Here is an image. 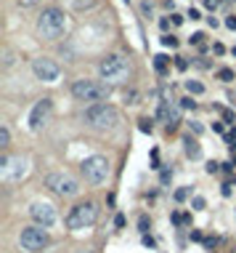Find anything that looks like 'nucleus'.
Returning a JSON list of instances; mask_svg holds the SVG:
<instances>
[{
  "label": "nucleus",
  "mask_w": 236,
  "mask_h": 253,
  "mask_svg": "<svg viewBox=\"0 0 236 253\" xmlns=\"http://www.w3.org/2000/svg\"><path fill=\"white\" fill-rule=\"evenodd\" d=\"M32 72H35V77L43 83H56L58 75H61V67H58L53 59H48V56H40V59L32 62Z\"/></svg>",
  "instance_id": "10"
},
{
  "label": "nucleus",
  "mask_w": 236,
  "mask_h": 253,
  "mask_svg": "<svg viewBox=\"0 0 236 253\" xmlns=\"http://www.w3.org/2000/svg\"><path fill=\"white\" fill-rule=\"evenodd\" d=\"M82 176L88 184H104L109 179V160L104 155H93V158L82 160Z\"/></svg>",
  "instance_id": "7"
},
{
  "label": "nucleus",
  "mask_w": 236,
  "mask_h": 253,
  "mask_svg": "<svg viewBox=\"0 0 236 253\" xmlns=\"http://www.w3.org/2000/svg\"><path fill=\"white\" fill-rule=\"evenodd\" d=\"M154 67H157V72H165L167 69V56H154Z\"/></svg>",
  "instance_id": "17"
},
{
  "label": "nucleus",
  "mask_w": 236,
  "mask_h": 253,
  "mask_svg": "<svg viewBox=\"0 0 236 253\" xmlns=\"http://www.w3.org/2000/svg\"><path fill=\"white\" fill-rule=\"evenodd\" d=\"M202 37H205L202 32H194V35H191V43H194V45H202Z\"/></svg>",
  "instance_id": "29"
},
{
  "label": "nucleus",
  "mask_w": 236,
  "mask_h": 253,
  "mask_svg": "<svg viewBox=\"0 0 236 253\" xmlns=\"http://www.w3.org/2000/svg\"><path fill=\"white\" fill-rule=\"evenodd\" d=\"M226 27H228V30H236V16H228V19H226Z\"/></svg>",
  "instance_id": "31"
},
{
  "label": "nucleus",
  "mask_w": 236,
  "mask_h": 253,
  "mask_svg": "<svg viewBox=\"0 0 236 253\" xmlns=\"http://www.w3.org/2000/svg\"><path fill=\"white\" fill-rule=\"evenodd\" d=\"M138 128H141V131H143V133H152V131H154V126H152V120H141V123H138Z\"/></svg>",
  "instance_id": "20"
},
{
  "label": "nucleus",
  "mask_w": 236,
  "mask_h": 253,
  "mask_svg": "<svg viewBox=\"0 0 236 253\" xmlns=\"http://www.w3.org/2000/svg\"><path fill=\"white\" fill-rule=\"evenodd\" d=\"M157 115H159V120L167 123V128H175L181 123V107H175V104H162Z\"/></svg>",
  "instance_id": "13"
},
{
  "label": "nucleus",
  "mask_w": 236,
  "mask_h": 253,
  "mask_svg": "<svg viewBox=\"0 0 236 253\" xmlns=\"http://www.w3.org/2000/svg\"><path fill=\"white\" fill-rule=\"evenodd\" d=\"M220 192H223V197H231V184H223Z\"/></svg>",
  "instance_id": "35"
},
{
  "label": "nucleus",
  "mask_w": 236,
  "mask_h": 253,
  "mask_svg": "<svg viewBox=\"0 0 236 253\" xmlns=\"http://www.w3.org/2000/svg\"><path fill=\"white\" fill-rule=\"evenodd\" d=\"M205 5L210 11H215V8H218V0H205Z\"/></svg>",
  "instance_id": "36"
},
{
  "label": "nucleus",
  "mask_w": 236,
  "mask_h": 253,
  "mask_svg": "<svg viewBox=\"0 0 236 253\" xmlns=\"http://www.w3.org/2000/svg\"><path fill=\"white\" fill-rule=\"evenodd\" d=\"M141 8H143V14H152V3H149V0H143Z\"/></svg>",
  "instance_id": "34"
},
{
  "label": "nucleus",
  "mask_w": 236,
  "mask_h": 253,
  "mask_svg": "<svg viewBox=\"0 0 236 253\" xmlns=\"http://www.w3.org/2000/svg\"><path fill=\"white\" fill-rule=\"evenodd\" d=\"M67 32V14L61 8H45L37 19V35L45 40H58Z\"/></svg>",
  "instance_id": "1"
},
{
  "label": "nucleus",
  "mask_w": 236,
  "mask_h": 253,
  "mask_svg": "<svg viewBox=\"0 0 236 253\" xmlns=\"http://www.w3.org/2000/svg\"><path fill=\"white\" fill-rule=\"evenodd\" d=\"M0 171H3L5 181H19L27 173V160L24 158H0Z\"/></svg>",
  "instance_id": "11"
},
{
  "label": "nucleus",
  "mask_w": 236,
  "mask_h": 253,
  "mask_svg": "<svg viewBox=\"0 0 236 253\" xmlns=\"http://www.w3.org/2000/svg\"><path fill=\"white\" fill-rule=\"evenodd\" d=\"M218 80H223V83H231V80H236L234 69H218Z\"/></svg>",
  "instance_id": "16"
},
{
  "label": "nucleus",
  "mask_w": 236,
  "mask_h": 253,
  "mask_svg": "<svg viewBox=\"0 0 236 253\" xmlns=\"http://www.w3.org/2000/svg\"><path fill=\"white\" fill-rule=\"evenodd\" d=\"M149 224H152V221H149V219H146V216H141V221H138V226H141V229H143V232H146V229H149Z\"/></svg>",
  "instance_id": "30"
},
{
  "label": "nucleus",
  "mask_w": 236,
  "mask_h": 253,
  "mask_svg": "<svg viewBox=\"0 0 236 253\" xmlns=\"http://www.w3.org/2000/svg\"><path fill=\"white\" fill-rule=\"evenodd\" d=\"M212 51H215V54H218V56H223V54H226V48H223L220 43H215V45H212Z\"/></svg>",
  "instance_id": "33"
},
{
  "label": "nucleus",
  "mask_w": 236,
  "mask_h": 253,
  "mask_svg": "<svg viewBox=\"0 0 236 253\" xmlns=\"http://www.w3.org/2000/svg\"><path fill=\"white\" fill-rule=\"evenodd\" d=\"M45 187H48L51 192H56L58 197H75L77 192H80V184H77L75 176H69V173L64 171H53L45 176Z\"/></svg>",
  "instance_id": "5"
},
{
  "label": "nucleus",
  "mask_w": 236,
  "mask_h": 253,
  "mask_svg": "<svg viewBox=\"0 0 236 253\" xmlns=\"http://www.w3.org/2000/svg\"><path fill=\"white\" fill-rule=\"evenodd\" d=\"M80 253H93V251H80Z\"/></svg>",
  "instance_id": "41"
},
{
  "label": "nucleus",
  "mask_w": 236,
  "mask_h": 253,
  "mask_svg": "<svg viewBox=\"0 0 236 253\" xmlns=\"http://www.w3.org/2000/svg\"><path fill=\"white\" fill-rule=\"evenodd\" d=\"M170 176H173L170 171H162V184H167V181H170Z\"/></svg>",
  "instance_id": "39"
},
{
  "label": "nucleus",
  "mask_w": 236,
  "mask_h": 253,
  "mask_svg": "<svg viewBox=\"0 0 236 253\" xmlns=\"http://www.w3.org/2000/svg\"><path fill=\"white\" fill-rule=\"evenodd\" d=\"M11 144V133H8V128H0V147H8Z\"/></svg>",
  "instance_id": "18"
},
{
  "label": "nucleus",
  "mask_w": 236,
  "mask_h": 253,
  "mask_svg": "<svg viewBox=\"0 0 236 253\" xmlns=\"http://www.w3.org/2000/svg\"><path fill=\"white\" fill-rule=\"evenodd\" d=\"M51 99H40L35 107H32V112H29V131H40V128L48 123L51 118Z\"/></svg>",
  "instance_id": "12"
},
{
  "label": "nucleus",
  "mask_w": 236,
  "mask_h": 253,
  "mask_svg": "<svg viewBox=\"0 0 236 253\" xmlns=\"http://www.w3.org/2000/svg\"><path fill=\"white\" fill-rule=\"evenodd\" d=\"M181 107H183V109H194L196 101L191 99V96H186V99H181Z\"/></svg>",
  "instance_id": "21"
},
{
  "label": "nucleus",
  "mask_w": 236,
  "mask_h": 253,
  "mask_svg": "<svg viewBox=\"0 0 236 253\" xmlns=\"http://www.w3.org/2000/svg\"><path fill=\"white\" fill-rule=\"evenodd\" d=\"M188 126H191V131L199 136V133H205V126H202V123H188Z\"/></svg>",
  "instance_id": "26"
},
{
  "label": "nucleus",
  "mask_w": 236,
  "mask_h": 253,
  "mask_svg": "<svg viewBox=\"0 0 236 253\" xmlns=\"http://www.w3.org/2000/svg\"><path fill=\"white\" fill-rule=\"evenodd\" d=\"M218 109H220V107H218ZM220 112H223V123H231V126L236 123V118H234V112H231V109H220Z\"/></svg>",
  "instance_id": "19"
},
{
  "label": "nucleus",
  "mask_w": 236,
  "mask_h": 253,
  "mask_svg": "<svg viewBox=\"0 0 236 253\" xmlns=\"http://www.w3.org/2000/svg\"><path fill=\"white\" fill-rule=\"evenodd\" d=\"M16 3L22 5V8H29V5H37L40 0H16Z\"/></svg>",
  "instance_id": "27"
},
{
  "label": "nucleus",
  "mask_w": 236,
  "mask_h": 253,
  "mask_svg": "<svg viewBox=\"0 0 236 253\" xmlns=\"http://www.w3.org/2000/svg\"><path fill=\"white\" fill-rule=\"evenodd\" d=\"M114 224H117V226H120V229H122V226H125V216H122V213H120V216L114 219Z\"/></svg>",
  "instance_id": "38"
},
{
  "label": "nucleus",
  "mask_w": 236,
  "mask_h": 253,
  "mask_svg": "<svg viewBox=\"0 0 236 253\" xmlns=\"http://www.w3.org/2000/svg\"><path fill=\"white\" fill-rule=\"evenodd\" d=\"M85 123L90 128H96V131H111L120 123V112L111 104H93L85 109Z\"/></svg>",
  "instance_id": "3"
},
{
  "label": "nucleus",
  "mask_w": 236,
  "mask_h": 253,
  "mask_svg": "<svg viewBox=\"0 0 236 253\" xmlns=\"http://www.w3.org/2000/svg\"><path fill=\"white\" fill-rule=\"evenodd\" d=\"M19 245L29 253L43 251L45 245H48V232H45L43 226H24L22 235H19Z\"/></svg>",
  "instance_id": "8"
},
{
  "label": "nucleus",
  "mask_w": 236,
  "mask_h": 253,
  "mask_svg": "<svg viewBox=\"0 0 236 253\" xmlns=\"http://www.w3.org/2000/svg\"><path fill=\"white\" fill-rule=\"evenodd\" d=\"M173 24H183V16L181 14H173Z\"/></svg>",
  "instance_id": "40"
},
{
  "label": "nucleus",
  "mask_w": 236,
  "mask_h": 253,
  "mask_svg": "<svg viewBox=\"0 0 236 253\" xmlns=\"http://www.w3.org/2000/svg\"><path fill=\"white\" fill-rule=\"evenodd\" d=\"M98 72H101V77L109 83V86L111 83H125L128 75H130V62L122 54H111V56H106V59H101Z\"/></svg>",
  "instance_id": "4"
},
{
  "label": "nucleus",
  "mask_w": 236,
  "mask_h": 253,
  "mask_svg": "<svg viewBox=\"0 0 236 253\" xmlns=\"http://www.w3.org/2000/svg\"><path fill=\"white\" fill-rule=\"evenodd\" d=\"M220 165H223V163H215V160H210L205 168H207V173H218V171H220Z\"/></svg>",
  "instance_id": "22"
},
{
  "label": "nucleus",
  "mask_w": 236,
  "mask_h": 253,
  "mask_svg": "<svg viewBox=\"0 0 236 253\" xmlns=\"http://www.w3.org/2000/svg\"><path fill=\"white\" fill-rule=\"evenodd\" d=\"M191 205H194L196 211H205V205H207V203H205V197H194V203H191Z\"/></svg>",
  "instance_id": "25"
},
{
  "label": "nucleus",
  "mask_w": 236,
  "mask_h": 253,
  "mask_svg": "<svg viewBox=\"0 0 236 253\" xmlns=\"http://www.w3.org/2000/svg\"><path fill=\"white\" fill-rule=\"evenodd\" d=\"M186 91H188V94H194V96H199V94H205V86H202L199 80H188L186 83Z\"/></svg>",
  "instance_id": "15"
},
{
  "label": "nucleus",
  "mask_w": 236,
  "mask_h": 253,
  "mask_svg": "<svg viewBox=\"0 0 236 253\" xmlns=\"http://www.w3.org/2000/svg\"><path fill=\"white\" fill-rule=\"evenodd\" d=\"M162 45H170V48H175V45H178V40H175L173 35H165V37H162Z\"/></svg>",
  "instance_id": "23"
},
{
  "label": "nucleus",
  "mask_w": 236,
  "mask_h": 253,
  "mask_svg": "<svg viewBox=\"0 0 236 253\" xmlns=\"http://www.w3.org/2000/svg\"><path fill=\"white\" fill-rule=\"evenodd\" d=\"M143 245H146V248H154V237H149V235H143Z\"/></svg>",
  "instance_id": "32"
},
{
  "label": "nucleus",
  "mask_w": 236,
  "mask_h": 253,
  "mask_svg": "<svg viewBox=\"0 0 236 253\" xmlns=\"http://www.w3.org/2000/svg\"><path fill=\"white\" fill-rule=\"evenodd\" d=\"M109 94H111V86L106 80H88V77H82V80L72 83V96L77 101H104V99H109Z\"/></svg>",
  "instance_id": "2"
},
{
  "label": "nucleus",
  "mask_w": 236,
  "mask_h": 253,
  "mask_svg": "<svg viewBox=\"0 0 236 253\" xmlns=\"http://www.w3.org/2000/svg\"><path fill=\"white\" fill-rule=\"evenodd\" d=\"M175 67H178L181 72H186V69H188V62H186V59H175Z\"/></svg>",
  "instance_id": "28"
},
{
  "label": "nucleus",
  "mask_w": 236,
  "mask_h": 253,
  "mask_svg": "<svg viewBox=\"0 0 236 253\" xmlns=\"http://www.w3.org/2000/svg\"><path fill=\"white\" fill-rule=\"evenodd\" d=\"M98 221V205L96 203H77L67 216L69 229H85V226Z\"/></svg>",
  "instance_id": "6"
},
{
  "label": "nucleus",
  "mask_w": 236,
  "mask_h": 253,
  "mask_svg": "<svg viewBox=\"0 0 236 253\" xmlns=\"http://www.w3.org/2000/svg\"><path fill=\"white\" fill-rule=\"evenodd\" d=\"M234 56H236V45H234Z\"/></svg>",
  "instance_id": "42"
},
{
  "label": "nucleus",
  "mask_w": 236,
  "mask_h": 253,
  "mask_svg": "<svg viewBox=\"0 0 236 253\" xmlns=\"http://www.w3.org/2000/svg\"><path fill=\"white\" fill-rule=\"evenodd\" d=\"M183 144H186V155H188V158H199V155H202L199 144H196L191 136H186V139H183Z\"/></svg>",
  "instance_id": "14"
},
{
  "label": "nucleus",
  "mask_w": 236,
  "mask_h": 253,
  "mask_svg": "<svg viewBox=\"0 0 236 253\" xmlns=\"http://www.w3.org/2000/svg\"><path fill=\"white\" fill-rule=\"evenodd\" d=\"M29 216L35 219V224L43 226V229H48V226L56 224V208L51 203H45V200H35V203L29 205Z\"/></svg>",
  "instance_id": "9"
},
{
  "label": "nucleus",
  "mask_w": 236,
  "mask_h": 253,
  "mask_svg": "<svg viewBox=\"0 0 236 253\" xmlns=\"http://www.w3.org/2000/svg\"><path fill=\"white\" fill-rule=\"evenodd\" d=\"M188 16H191V22H196V19H202V14H199L196 8H191V11H188Z\"/></svg>",
  "instance_id": "37"
},
{
  "label": "nucleus",
  "mask_w": 236,
  "mask_h": 253,
  "mask_svg": "<svg viewBox=\"0 0 236 253\" xmlns=\"http://www.w3.org/2000/svg\"><path fill=\"white\" fill-rule=\"evenodd\" d=\"M186 197H188V187H183V190H178V192H175V200H178V203H183Z\"/></svg>",
  "instance_id": "24"
}]
</instances>
